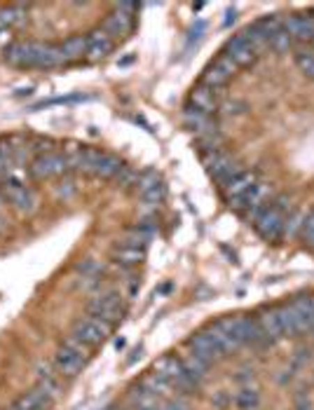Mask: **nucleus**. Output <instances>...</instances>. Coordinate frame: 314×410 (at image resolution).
<instances>
[{
  "label": "nucleus",
  "mask_w": 314,
  "mask_h": 410,
  "mask_svg": "<svg viewBox=\"0 0 314 410\" xmlns=\"http://www.w3.org/2000/svg\"><path fill=\"white\" fill-rule=\"evenodd\" d=\"M129 401H132V406L139 408V410H159V408H162V399H159L157 394L148 392L146 387H141V384L132 387Z\"/></svg>",
  "instance_id": "22"
},
{
  "label": "nucleus",
  "mask_w": 314,
  "mask_h": 410,
  "mask_svg": "<svg viewBox=\"0 0 314 410\" xmlns=\"http://www.w3.org/2000/svg\"><path fill=\"white\" fill-rule=\"evenodd\" d=\"M3 197L19 211V214H33V211L38 209L36 192L31 190L26 183H17V181H10V178H5V183H3Z\"/></svg>",
  "instance_id": "6"
},
{
  "label": "nucleus",
  "mask_w": 314,
  "mask_h": 410,
  "mask_svg": "<svg viewBox=\"0 0 314 410\" xmlns=\"http://www.w3.org/2000/svg\"><path fill=\"white\" fill-rule=\"evenodd\" d=\"M233 403L240 410H256L260 406V392L256 387H251V384H246V387H242L240 392H235Z\"/></svg>",
  "instance_id": "28"
},
{
  "label": "nucleus",
  "mask_w": 314,
  "mask_h": 410,
  "mask_svg": "<svg viewBox=\"0 0 314 410\" xmlns=\"http://www.w3.org/2000/svg\"><path fill=\"white\" fill-rule=\"evenodd\" d=\"M291 310V317L296 322L298 333H307L314 331V298H298L288 305Z\"/></svg>",
  "instance_id": "17"
},
{
  "label": "nucleus",
  "mask_w": 314,
  "mask_h": 410,
  "mask_svg": "<svg viewBox=\"0 0 314 410\" xmlns=\"http://www.w3.org/2000/svg\"><path fill=\"white\" fill-rule=\"evenodd\" d=\"M108 333H111V326L106 322L94 319V317H85L73 326V333H70V336H73L75 340H80L85 347L92 349V347H99V345L106 340Z\"/></svg>",
  "instance_id": "5"
},
{
  "label": "nucleus",
  "mask_w": 314,
  "mask_h": 410,
  "mask_svg": "<svg viewBox=\"0 0 314 410\" xmlns=\"http://www.w3.org/2000/svg\"><path fill=\"white\" fill-rule=\"evenodd\" d=\"M272 190H270V185L267 183H256L251 190H249V195L244 197V200H242L240 204H237L235 209H240V211H244V214L249 216V219H256V216L260 214L262 209L267 207V204L272 202Z\"/></svg>",
  "instance_id": "10"
},
{
  "label": "nucleus",
  "mask_w": 314,
  "mask_h": 410,
  "mask_svg": "<svg viewBox=\"0 0 314 410\" xmlns=\"http://www.w3.org/2000/svg\"><path fill=\"white\" fill-rule=\"evenodd\" d=\"M75 192H78V185L70 181V178H66V181H61V183L54 185V197H56V200H70Z\"/></svg>",
  "instance_id": "33"
},
{
  "label": "nucleus",
  "mask_w": 314,
  "mask_h": 410,
  "mask_svg": "<svg viewBox=\"0 0 314 410\" xmlns=\"http://www.w3.org/2000/svg\"><path fill=\"white\" fill-rule=\"evenodd\" d=\"M159 410H190V401L185 396H169L166 401H162V408Z\"/></svg>",
  "instance_id": "35"
},
{
  "label": "nucleus",
  "mask_w": 314,
  "mask_h": 410,
  "mask_svg": "<svg viewBox=\"0 0 314 410\" xmlns=\"http://www.w3.org/2000/svg\"><path fill=\"white\" fill-rule=\"evenodd\" d=\"M5 38L10 40V31H5V29H0V47H3V42H5ZM5 49V47H3Z\"/></svg>",
  "instance_id": "39"
},
{
  "label": "nucleus",
  "mask_w": 314,
  "mask_h": 410,
  "mask_svg": "<svg viewBox=\"0 0 314 410\" xmlns=\"http://www.w3.org/2000/svg\"><path fill=\"white\" fill-rule=\"evenodd\" d=\"M291 211H293L291 200H288L286 195L272 197V202L253 219V226L258 230V235L270 242H277L279 237H284V228H286V221H288V216H291Z\"/></svg>",
  "instance_id": "1"
},
{
  "label": "nucleus",
  "mask_w": 314,
  "mask_h": 410,
  "mask_svg": "<svg viewBox=\"0 0 314 410\" xmlns=\"http://www.w3.org/2000/svg\"><path fill=\"white\" fill-rule=\"evenodd\" d=\"M115 10L132 12V15H134V12H136V5H134V3H118V5H115Z\"/></svg>",
  "instance_id": "38"
},
{
  "label": "nucleus",
  "mask_w": 314,
  "mask_h": 410,
  "mask_svg": "<svg viewBox=\"0 0 314 410\" xmlns=\"http://www.w3.org/2000/svg\"><path fill=\"white\" fill-rule=\"evenodd\" d=\"M300 237L307 242V244L314 246V209L307 211L305 216V223H303V230H300Z\"/></svg>",
  "instance_id": "36"
},
{
  "label": "nucleus",
  "mask_w": 314,
  "mask_h": 410,
  "mask_svg": "<svg viewBox=\"0 0 314 410\" xmlns=\"http://www.w3.org/2000/svg\"><path fill=\"white\" fill-rule=\"evenodd\" d=\"M5 230H8V223H5V219H3V216H0V235H3Z\"/></svg>",
  "instance_id": "40"
},
{
  "label": "nucleus",
  "mask_w": 314,
  "mask_h": 410,
  "mask_svg": "<svg viewBox=\"0 0 314 410\" xmlns=\"http://www.w3.org/2000/svg\"><path fill=\"white\" fill-rule=\"evenodd\" d=\"M204 164H207L209 174L214 176L221 185H228L235 176H240L242 171H244L235 157H230L228 152H223V150L207 152V155H204Z\"/></svg>",
  "instance_id": "3"
},
{
  "label": "nucleus",
  "mask_w": 314,
  "mask_h": 410,
  "mask_svg": "<svg viewBox=\"0 0 314 410\" xmlns=\"http://www.w3.org/2000/svg\"><path fill=\"white\" fill-rule=\"evenodd\" d=\"M183 125L188 127V129L195 134V136H200V134H207L211 129H216V123H214V118L211 115H204L200 111H195L192 106H185V111H183Z\"/></svg>",
  "instance_id": "19"
},
{
  "label": "nucleus",
  "mask_w": 314,
  "mask_h": 410,
  "mask_svg": "<svg viewBox=\"0 0 314 410\" xmlns=\"http://www.w3.org/2000/svg\"><path fill=\"white\" fill-rule=\"evenodd\" d=\"M45 42H12L5 49V61L19 68H31V66H40V56H42Z\"/></svg>",
  "instance_id": "4"
},
{
  "label": "nucleus",
  "mask_w": 314,
  "mask_h": 410,
  "mask_svg": "<svg viewBox=\"0 0 314 410\" xmlns=\"http://www.w3.org/2000/svg\"><path fill=\"white\" fill-rule=\"evenodd\" d=\"M106 31L108 36L113 38V40H123V38H127L132 33L134 29V15L132 12H123V10H113L111 15L106 17L104 26H101Z\"/></svg>",
  "instance_id": "15"
},
{
  "label": "nucleus",
  "mask_w": 314,
  "mask_h": 410,
  "mask_svg": "<svg viewBox=\"0 0 314 410\" xmlns=\"http://www.w3.org/2000/svg\"><path fill=\"white\" fill-rule=\"evenodd\" d=\"M284 31L293 38V42H307L314 40V17L307 15H293L284 19Z\"/></svg>",
  "instance_id": "18"
},
{
  "label": "nucleus",
  "mask_w": 314,
  "mask_h": 410,
  "mask_svg": "<svg viewBox=\"0 0 314 410\" xmlns=\"http://www.w3.org/2000/svg\"><path fill=\"white\" fill-rule=\"evenodd\" d=\"M141 387H146L148 392L157 394L159 399H162V396H171V394L176 392L174 384H171L169 380H166V377H162L159 373H155V370H152V373H148V375L143 377V380H141Z\"/></svg>",
  "instance_id": "27"
},
{
  "label": "nucleus",
  "mask_w": 314,
  "mask_h": 410,
  "mask_svg": "<svg viewBox=\"0 0 314 410\" xmlns=\"http://www.w3.org/2000/svg\"><path fill=\"white\" fill-rule=\"evenodd\" d=\"M5 410H19L17 406H10V408H5Z\"/></svg>",
  "instance_id": "42"
},
{
  "label": "nucleus",
  "mask_w": 314,
  "mask_h": 410,
  "mask_svg": "<svg viewBox=\"0 0 314 410\" xmlns=\"http://www.w3.org/2000/svg\"><path fill=\"white\" fill-rule=\"evenodd\" d=\"M181 363H183V373L188 375L192 382H197V384H200V382L204 380V377H207V370H209V366H211V363H207L204 358L195 356V354L183 356Z\"/></svg>",
  "instance_id": "26"
},
{
  "label": "nucleus",
  "mask_w": 314,
  "mask_h": 410,
  "mask_svg": "<svg viewBox=\"0 0 314 410\" xmlns=\"http://www.w3.org/2000/svg\"><path fill=\"white\" fill-rule=\"evenodd\" d=\"M36 370H38V377H40V380H52V377H54L52 366H49V363H40Z\"/></svg>",
  "instance_id": "37"
},
{
  "label": "nucleus",
  "mask_w": 314,
  "mask_h": 410,
  "mask_svg": "<svg viewBox=\"0 0 314 410\" xmlns=\"http://www.w3.org/2000/svg\"><path fill=\"white\" fill-rule=\"evenodd\" d=\"M78 272L82 274V279H101L104 277V272H106V267H104V262L101 260L87 258L78 265Z\"/></svg>",
  "instance_id": "31"
},
{
  "label": "nucleus",
  "mask_w": 314,
  "mask_h": 410,
  "mask_svg": "<svg viewBox=\"0 0 314 410\" xmlns=\"http://www.w3.org/2000/svg\"><path fill=\"white\" fill-rule=\"evenodd\" d=\"M61 63H66V59H63L59 45H47V42H45V49H42V56H40V66H38V68H56V66H61Z\"/></svg>",
  "instance_id": "30"
},
{
  "label": "nucleus",
  "mask_w": 314,
  "mask_h": 410,
  "mask_svg": "<svg viewBox=\"0 0 314 410\" xmlns=\"http://www.w3.org/2000/svg\"><path fill=\"white\" fill-rule=\"evenodd\" d=\"M270 47L277 49V52H288V49L293 47V38L288 36L286 31H279V33L270 40Z\"/></svg>",
  "instance_id": "34"
},
{
  "label": "nucleus",
  "mask_w": 314,
  "mask_h": 410,
  "mask_svg": "<svg viewBox=\"0 0 314 410\" xmlns=\"http://www.w3.org/2000/svg\"><path fill=\"white\" fill-rule=\"evenodd\" d=\"M256 183H258V176H256L253 171H242V174L235 176L228 185H223V195L228 197L230 207L235 209L237 204L249 195V190H251Z\"/></svg>",
  "instance_id": "13"
},
{
  "label": "nucleus",
  "mask_w": 314,
  "mask_h": 410,
  "mask_svg": "<svg viewBox=\"0 0 314 410\" xmlns=\"http://www.w3.org/2000/svg\"><path fill=\"white\" fill-rule=\"evenodd\" d=\"M188 347L192 349V354L204 358L207 363L221 361V358L226 356V352H223V347L219 345V340H216L214 333H211V329L197 333V336H192L188 340Z\"/></svg>",
  "instance_id": "8"
},
{
  "label": "nucleus",
  "mask_w": 314,
  "mask_h": 410,
  "mask_svg": "<svg viewBox=\"0 0 314 410\" xmlns=\"http://www.w3.org/2000/svg\"><path fill=\"white\" fill-rule=\"evenodd\" d=\"M59 47H61V54H63V59H66V63L78 61L82 56H87V36H73V38H68V40H63Z\"/></svg>",
  "instance_id": "24"
},
{
  "label": "nucleus",
  "mask_w": 314,
  "mask_h": 410,
  "mask_svg": "<svg viewBox=\"0 0 314 410\" xmlns=\"http://www.w3.org/2000/svg\"><path fill=\"white\" fill-rule=\"evenodd\" d=\"M52 401L54 399L47 392H45V389L36 387V389H31L26 396H22V399H19L17 408L19 410H47Z\"/></svg>",
  "instance_id": "23"
},
{
  "label": "nucleus",
  "mask_w": 314,
  "mask_h": 410,
  "mask_svg": "<svg viewBox=\"0 0 314 410\" xmlns=\"http://www.w3.org/2000/svg\"><path fill=\"white\" fill-rule=\"evenodd\" d=\"M152 370L159 373L162 377H166L171 384H176L178 380H181V375H183V363H181V358H178V356L166 354V356L157 358V361L152 363Z\"/></svg>",
  "instance_id": "21"
},
{
  "label": "nucleus",
  "mask_w": 314,
  "mask_h": 410,
  "mask_svg": "<svg viewBox=\"0 0 314 410\" xmlns=\"http://www.w3.org/2000/svg\"><path fill=\"white\" fill-rule=\"evenodd\" d=\"M68 171V162L63 152H45V155H38L31 164V174L36 178H54V176H63Z\"/></svg>",
  "instance_id": "9"
},
{
  "label": "nucleus",
  "mask_w": 314,
  "mask_h": 410,
  "mask_svg": "<svg viewBox=\"0 0 314 410\" xmlns=\"http://www.w3.org/2000/svg\"><path fill=\"white\" fill-rule=\"evenodd\" d=\"M115 40L106 33L104 29H94L87 36V59L89 61H101L113 52Z\"/></svg>",
  "instance_id": "16"
},
{
  "label": "nucleus",
  "mask_w": 314,
  "mask_h": 410,
  "mask_svg": "<svg viewBox=\"0 0 314 410\" xmlns=\"http://www.w3.org/2000/svg\"><path fill=\"white\" fill-rule=\"evenodd\" d=\"M237 68L233 61L228 59L226 54H221L216 61H211L207 68H204V73H202V82L207 87L211 89H221V87H226L230 80L235 78V73H237Z\"/></svg>",
  "instance_id": "7"
},
{
  "label": "nucleus",
  "mask_w": 314,
  "mask_h": 410,
  "mask_svg": "<svg viewBox=\"0 0 314 410\" xmlns=\"http://www.w3.org/2000/svg\"><path fill=\"white\" fill-rule=\"evenodd\" d=\"M256 322H258L262 336L267 338V342H270V345L284 338V331H281L279 315H277V307H274V310H265L258 319H256Z\"/></svg>",
  "instance_id": "20"
},
{
  "label": "nucleus",
  "mask_w": 314,
  "mask_h": 410,
  "mask_svg": "<svg viewBox=\"0 0 314 410\" xmlns=\"http://www.w3.org/2000/svg\"><path fill=\"white\" fill-rule=\"evenodd\" d=\"M143 258H146V249H136V246L120 244V246H115V251H113V260L118 262V265H123V267L139 265Z\"/></svg>",
  "instance_id": "25"
},
{
  "label": "nucleus",
  "mask_w": 314,
  "mask_h": 410,
  "mask_svg": "<svg viewBox=\"0 0 314 410\" xmlns=\"http://www.w3.org/2000/svg\"><path fill=\"white\" fill-rule=\"evenodd\" d=\"M190 106L195 108V111H200V113L211 115V118H214V113H219V108H221L219 92L207 87L202 82V85H197V87L190 89Z\"/></svg>",
  "instance_id": "12"
},
{
  "label": "nucleus",
  "mask_w": 314,
  "mask_h": 410,
  "mask_svg": "<svg viewBox=\"0 0 314 410\" xmlns=\"http://www.w3.org/2000/svg\"><path fill=\"white\" fill-rule=\"evenodd\" d=\"M24 15H26V8L24 5H10V8L0 10V29L10 31V26L24 22Z\"/></svg>",
  "instance_id": "29"
},
{
  "label": "nucleus",
  "mask_w": 314,
  "mask_h": 410,
  "mask_svg": "<svg viewBox=\"0 0 314 410\" xmlns=\"http://www.w3.org/2000/svg\"><path fill=\"white\" fill-rule=\"evenodd\" d=\"M87 312H89V317L101 319V322H106L108 326L115 324V322H120V319H123V312H125L123 293H120V291L99 293V296H94L92 300H89Z\"/></svg>",
  "instance_id": "2"
},
{
  "label": "nucleus",
  "mask_w": 314,
  "mask_h": 410,
  "mask_svg": "<svg viewBox=\"0 0 314 410\" xmlns=\"http://www.w3.org/2000/svg\"><path fill=\"white\" fill-rule=\"evenodd\" d=\"M223 54H226L237 68L251 66V63L258 59V52H256V49L251 47V42H249L242 33L235 36L233 40L226 45V52H223Z\"/></svg>",
  "instance_id": "11"
},
{
  "label": "nucleus",
  "mask_w": 314,
  "mask_h": 410,
  "mask_svg": "<svg viewBox=\"0 0 314 410\" xmlns=\"http://www.w3.org/2000/svg\"><path fill=\"white\" fill-rule=\"evenodd\" d=\"M127 410H139V408H134V406H132V408H127Z\"/></svg>",
  "instance_id": "43"
},
{
  "label": "nucleus",
  "mask_w": 314,
  "mask_h": 410,
  "mask_svg": "<svg viewBox=\"0 0 314 410\" xmlns=\"http://www.w3.org/2000/svg\"><path fill=\"white\" fill-rule=\"evenodd\" d=\"M296 63L307 78L314 80V49H310V47L296 49Z\"/></svg>",
  "instance_id": "32"
},
{
  "label": "nucleus",
  "mask_w": 314,
  "mask_h": 410,
  "mask_svg": "<svg viewBox=\"0 0 314 410\" xmlns=\"http://www.w3.org/2000/svg\"><path fill=\"white\" fill-rule=\"evenodd\" d=\"M85 363H87V354H80V352L70 349V347H66V345L59 347V352H56V356H54L56 370L66 377H75L82 368H85Z\"/></svg>",
  "instance_id": "14"
},
{
  "label": "nucleus",
  "mask_w": 314,
  "mask_h": 410,
  "mask_svg": "<svg viewBox=\"0 0 314 410\" xmlns=\"http://www.w3.org/2000/svg\"><path fill=\"white\" fill-rule=\"evenodd\" d=\"M3 200H5V197L0 195V216H3Z\"/></svg>",
  "instance_id": "41"
}]
</instances>
